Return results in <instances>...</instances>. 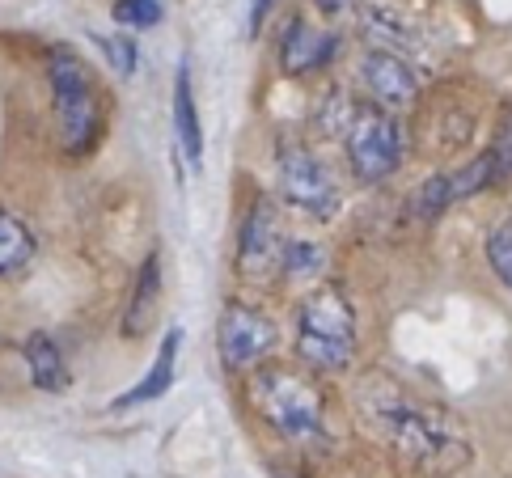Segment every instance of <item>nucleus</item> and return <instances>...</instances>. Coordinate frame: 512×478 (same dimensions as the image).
<instances>
[{"mask_svg":"<svg viewBox=\"0 0 512 478\" xmlns=\"http://www.w3.org/2000/svg\"><path fill=\"white\" fill-rule=\"evenodd\" d=\"M356 411L386 445L415 470L453 474L470 462L466 432L436 402L411 394L390 373H364L356 385Z\"/></svg>","mask_w":512,"mask_h":478,"instance_id":"nucleus-1","label":"nucleus"},{"mask_svg":"<svg viewBox=\"0 0 512 478\" xmlns=\"http://www.w3.org/2000/svg\"><path fill=\"white\" fill-rule=\"evenodd\" d=\"M47 81H51V115H56L60 149L81 157L106 132V98L89 77L85 60L72 47L47 51Z\"/></svg>","mask_w":512,"mask_h":478,"instance_id":"nucleus-2","label":"nucleus"},{"mask_svg":"<svg viewBox=\"0 0 512 478\" xmlns=\"http://www.w3.org/2000/svg\"><path fill=\"white\" fill-rule=\"evenodd\" d=\"M250 402L292 445L309 449L326 440V398L314 377H301L284 364H259L250 377Z\"/></svg>","mask_w":512,"mask_h":478,"instance_id":"nucleus-3","label":"nucleus"},{"mask_svg":"<svg viewBox=\"0 0 512 478\" xmlns=\"http://www.w3.org/2000/svg\"><path fill=\"white\" fill-rule=\"evenodd\" d=\"M356 309L335 284L309 292L297 318V356L314 373H347L356 360Z\"/></svg>","mask_w":512,"mask_h":478,"instance_id":"nucleus-4","label":"nucleus"},{"mask_svg":"<svg viewBox=\"0 0 512 478\" xmlns=\"http://www.w3.org/2000/svg\"><path fill=\"white\" fill-rule=\"evenodd\" d=\"M347 161L360 182H381L398 170L402 161V136L394 119L377 106H356L347 123Z\"/></svg>","mask_w":512,"mask_h":478,"instance_id":"nucleus-5","label":"nucleus"},{"mask_svg":"<svg viewBox=\"0 0 512 478\" xmlns=\"http://www.w3.org/2000/svg\"><path fill=\"white\" fill-rule=\"evenodd\" d=\"M280 330L263 309H254L246 301H229L221 322H216V347L229 373H250L276 352Z\"/></svg>","mask_w":512,"mask_h":478,"instance_id":"nucleus-6","label":"nucleus"},{"mask_svg":"<svg viewBox=\"0 0 512 478\" xmlns=\"http://www.w3.org/2000/svg\"><path fill=\"white\" fill-rule=\"evenodd\" d=\"M276 174H280V195L284 204H292L297 212L314 216V220H331L339 212V187L331 170L301 144H284L276 157Z\"/></svg>","mask_w":512,"mask_h":478,"instance_id":"nucleus-7","label":"nucleus"},{"mask_svg":"<svg viewBox=\"0 0 512 478\" xmlns=\"http://www.w3.org/2000/svg\"><path fill=\"white\" fill-rule=\"evenodd\" d=\"M280 254H284V242H280V212L271 199H254L250 216L242 220V237H237V267H242L250 280H267L271 271L280 267Z\"/></svg>","mask_w":512,"mask_h":478,"instance_id":"nucleus-8","label":"nucleus"},{"mask_svg":"<svg viewBox=\"0 0 512 478\" xmlns=\"http://www.w3.org/2000/svg\"><path fill=\"white\" fill-rule=\"evenodd\" d=\"M496 182H500V178H496V165H491V157L483 153V157H474L470 165H462V170H449V174L428 178L424 187H419V195H415V216L432 220V216L449 212L457 199L479 195V191H487V187H496Z\"/></svg>","mask_w":512,"mask_h":478,"instance_id":"nucleus-9","label":"nucleus"},{"mask_svg":"<svg viewBox=\"0 0 512 478\" xmlns=\"http://www.w3.org/2000/svg\"><path fill=\"white\" fill-rule=\"evenodd\" d=\"M360 81H364V89L373 94V102L390 106V110L411 106L415 94H419L415 64H411V60H402V55L390 51V47L364 51V60H360Z\"/></svg>","mask_w":512,"mask_h":478,"instance_id":"nucleus-10","label":"nucleus"},{"mask_svg":"<svg viewBox=\"0 0 512 478\" xmlns=\"http://www.w3.org/2000/svg\"><path fill=\"white\" fill-rule=\"evenodd\" d=\"M335 51V34L331 30H318L309 17H292L284 26V39H280V68L288 77H301V72H318Z\"/></svg>","mask_w":512,"mask_h":478,"instance_id":"nucleus-11","label":"nucleus"},{"mask_svg":"<svg viewBox=\"0 0 512 478\" xmlns=\"http://www.w3.org/2000/svg\"><path fill=\"white\" fill-rule=\"evenodd\" d=\"M157 305H161V250H149L140 271H136V280H132L127 309H123V339L149 335V326L157 318Z\"/></svg>","mask_w":512,"mask_h":478,"instance_id":"nucleus-12","label":"nucleus"},{"mask_svg":"<svg viewBox=\"0 0 512 478\" xmlns=\"http://www.w3.org/2000/svg\"><path fill=\"white\" fill-rule=\"evenodd\" d=\"M174 140H178V149L187 153L191 170H199V161H204V127H199L195 85H191V64L187 60L178 64V77H174Z\"/></svg>","mask_w":512,"mask_h":478,"instance_id":"nucleus-13","label":"nucleus"},{"mask_svg":"<svg viewBox=\"0 0 512 478\" xmlns=\"http://www.w3.org/2000/svg\"><path fill=\"white\" fill-rule=\"evenodd\" d=\"M22 356H26L30 381L39 385V390H47V394H64V390H68V364H64V356H60V347L51 343V335H43V330L26 335Z\"/></svg>","mask_w":512,"mask_h":478,"instance_id":"nucleus-14","label":"nucleus"},{"mask_svg":"<svg viewBox=\"0 0 512 478\" xmlns=\"http://www.w3.org/2000/svg\"><path fill=\"white\" fill-rule=\"evenodd\" d=\"M178 347H182V330L174 326L166 339H161V352H157V360H153V369H149V377H144L136 390H127V394H119L115 398V411H127V407H140V402H153V398H161L174 385V364H178Z\"/></svg>","mask_w":512,"mask_h":478,"instance_id":"nucleus-15","label":"nucleus"},{"mask_svg":"<svg viewBox=\"0 0 512 478\" xmlns=\"http://www.w3.org/2000/svg\"><path fill=\"white\" fill-rule=\"evenodd\" d=\"M34 259V233L26 229L22 216H13L9 208H0V280H9Z\"/></svg>","mask_w":512,"mask_h":478,"instance_id":"nucleus-16","label":"nucleus"},{"mask_svg":"<svg viewBox=\"0 0 512 478\" xmlns=\"http://www.w3.org/2000/svg\"><path fill=\"white\" fill-rule=\"evenodd\" d=\"M326 267V254L314 246V242H301V237H292L284 242V254H280V271L288 280H309V275H318Z\"/></svg>","mask_w":512,"mask_h":478,"instance_id":"nucleus-17","label":"nucleus"},{"mask_svg":"<svg viewBox=\"0 0 512 478\" xmlns=\"http://www.w3.org/2000/svg\"><path fill=\"white\" fill-rule=\"evenodd\" d=\"M89 39L102 47V55L111 60V68L119 72V77H132L136 72V60H140L136 39H127V34H89Z\"/></svg>","mask_w":512,"mask_h":478,"instance_id":"nucleus-18","label":"nucleus"},{"mask_svg":"<svg viewBox=\"0 0 512 478\" xmlns=\"http://www.w3.org/2000/svg\"><path fill=\"white\" fill-rule=\"evenodd\" d=\"M115 22L119 26H132V30H149L161 22V5L157 0H115Z\"/></svg>","mask_w":512,"mask_h":478,"instance_id":"nucleus-19","label":"nucleus"},{"mask_svg":"<svg viewBox=\"0 0 512 478\" xmlns=\"http://www.w3.org/2000/svg\"><path fill=\"white\" fill-rule=\"evenodd\" d=\"M487 259H491V267H496V275L504 280V288H512V225H500L496 233H491Z\"/></svg>","mask_w":512,"mask_h":478,"instance_id":"nucleus-20","label":"nucleus"},{"mask_svg":"<svg viewBox=\"0 0 512 478\" xmlns=\"http://www.w3.org/2000/svg\"><path fill=\"white\" fill-rule=\"evenodd\" d=\"M487 157H491V165H496V178L504 182V178L512 174V115L504 119V127L496 132V140H491Z\"/></svg>","mask_w":512,"mask_h":478,"instance_id":"nucleus-21","label":"nucleus"},{"mask_svg":"<svg viewBox=\"0 0 512 478\" xmlns=\"http://www.w3.org/2000/svg\"><path fill=\"white\" fill-rule=\"evenodd\" d=\"M271 9V0H254V13H250V34H259L263 30V17Z\"/></svg>","mask_w":512,"mask_h":478,"instance_id":"nucleus-22","label":"nucleus"},{"mask_svg":"<svg viewBox=\"0 0 512 478\" xmlns=\"http://www.w3.org/2000/svg\"><path fill=\"white\" fill-rule=\"evenodd\" d=\"M314 5H318L322 13H343V9H356L360 0H314Z\"/></svg>","mask_w":512,"mask_h":478,"instance_id":"nucleus-23","label":"nucleus"}]
</instances>
